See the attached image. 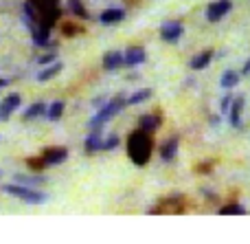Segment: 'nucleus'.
Returning a JSON list of instances; mask_svg holds the SVG:
<instances>
[{
	"instance_id": "nucleus-13",
	"label": "nucleus",
	"mask_w": 250,
	"mask_h": 244,
	"mask_svg": "<svg viewBox=\"0 0 250 244\" xmlns=\"http://www.w3.org/2000/svg\"><path fill=\"white\" fill-rule=\"evenodd\" d=\"M211 57H213L211 51H204V53H200V55H195L193 60H191V68H193V70H200V68H204V66H208Z\"/></svg>"
},
{
	"instance_id": "nucleus-6",
	"label": "nucleus",
	"mask_w": 250,
	"mask_h": 244,
	"mask_svg": "<svg viewBox=\"0 0 250 244\" xmlns=\"http://www.w3.org/2000/svg\"><path fill=\"white\" fill-rule=\"evenodd\" d=\"M18 106H20V95H9L7 99L0 104V121H7Z\"/></svg>"
},
{
	"instance_id": "nucleus-28",
	"label": "nucleus",
	"mask_w": 250,
	"mask_h": 244,
	"mask_svg": "<svg viewBox=\"0 0 250 244\" xmlns=\"http://www.w3.org/2000/svg\"><path fill=\"white\" fill-rule=\"evenodd\" d=\"M229 106H230V99H224V101H222V108H224V110L229 108Z\"/></svg>"
},
{
	"instance_id": "nucleus-3",
	"label": "nucleus",
	"mask_w": 250,
	"mask_h": 244,
	"mask_svg": "<svg viewBox=\"0 0 250 244\" xmlns=\"http://www.w3.org/2000/svg\"><path fill=\"white\" fill-rule=\"evenodd\" d=\"M123 106H125V99H121V97H119V99H112L108 106H105L104 110H101L99 114H97L95 119H92V123H90V126H92V130H99V126H101V123H105V121H108V119H112L114 114H117L119 110L123 108Z\"/></svg>"
},
{
	"instance_id": "nucleus-16",
	"label": "nucleus",
	"mask_w": 250,
	"mask_h": 244,
	"mask_svg": "<svg viewBox=\"0 0 250 244\" xmlns=\"http://www.w3.org/2000/svg\"><path fill=\"white\" fill-rule=\"evenodd\" d=\"M60 70H62V64H60V62H53V64L48 66L46 70H42V73L38 75V79H40V82H48V79L55 77V75L60 73Z\"/></svg>"
},
{
	"instance_id": "nucleus-8",
	"label": "nucleus",
	"mask_w": 250,
	"mask_h": 244,
	"mask_svg": "<svg viewBox=\"0 0 250 244\" xmlns=\"http://www.w3.org/2000/svg\"><path fill=\"white\" fill-rule=\"evenodd\" d=\"M123 18H125L123 9H105V11L99 16V20L104 22V24H117V22H121Z\"/></svg>"
},
{
	"instance_id": "nucleus-5",
	"label": "nucleus",
	"mask_w": 250,
	"mask_h": 244,
	"mask_svg": "<svg viewBox=\"0 0 250 244\" xmlns=\"http://www.w3.org/2000/svg\"><path fill=\"white\" fill-rule=\"evenodd\" d=\"M160 35H163L165 42H176L182 35V24L180 22H165L163 29H160Z\"/></svg>"
},
{
	"instance_id": "nucleus-4",
	"label": "nucleus",
	"mask_w": 250,
	"mask_h": 244,
	"mask_svg": "<svg viewBox=\"0 0 250 244\" xmlns=\"http://www.w3.org/2000/svg\"><path fill=\"white\" fill-rule=\"evenodd\" d=\"M230 11V0H217V2H211L207 9V18L208 22H217Z\"/></svg>"
},
{
	"instance_id": "nucleus-9",
	"label": "nucleus",
	"mask_w": 250,
	"mask_h": 244,
	"mask_svg": "<svg viewBox=\"0 0 250 244\" xmlns=\"http://www.w3.org/2000/svg\"><path fill=\"white\" fill-rule=\"evenodd\" d=\"M66 156H68V152L66 150H48L46 154H44V165H60V163L66 161Z\"/></svg>"
},
{
	"instance_id": "nucleus-17",
	"label": "nucleus",
	"mask_w": 250,
	"mask_h": 244,
	"mask_svg": "<svg viewBox=\"0 0 250 244\" xmlns=\"http://www.w3.org/2000/svg\"><path fill=\"white\" fill-rule=\"evenodd\" d=\"M237 82H239V73H235V70H226L222 75V88H235Z\"/></svg>"
},
{
	"instance_id": "nucleus-20",
	"label": "nucleus",
	"mask_w": 250,
	"mask_h": 244,
	"mask_svg": "<svg viewBox=\"0 0 250 244\" xmlns=\"http://www.w3.org/2000/svg\"><path fill=\"white\" fill-rule=\"evenodd\" d=\"M101 143H104V141L99 139V134H97V130H95V134H90L86 139V150L88 152H95V150H101Z\"/></svg>"
},
{
	"instance_id": "nucleus-22",
	"label": "nucleus",
	"mask_w": 250,
	"mask_h": 244,
	"mask_svg": "<svg viewBox=\"0 0 250 244\" xmlns=\"http://www.w3.org/2000/svg\"><path fill=\"white\" fill-rule=\"evenodd\" d=\"M44 112V104H33L29 110L24 112V119H35V117H40V114Z\"/></svg>"
},
{
	"instance_id": "nucleus-2",
	"label": "nucleus",
	"mask_w": 250,
	"mask_h": 244,
	"mask_svg": "<svg viewBox=\"0 0 250 244\" xmlns=\"http://www.w3.org/2000/svg\"><path fill=\"white\" fill-rule=\"evenodd\" d=\"M2 189L7 194H11V196L20 198V200L31 202V205H42V202H46V194L35 192V189H29V187H20V185H4Z\"/></svg>"
},
{
	"instance_id": "nucleus-11",
	"label": "nucleus",
	"mask_w": 250,
	"mask_h": 244,
	"mask_svg": "<svg viewBox=\"0 0 250 244\" xmlns=\"http://www.w3.org/2000/svg\"><path fill=\"white\" fill-rule=\"evenodd\" d=\"M123 62H125V55H121L119 51H112V53H108V55L104 57V66H105L108 70L119 68V66H121Z\"/></svg>"
},
{
	"instance_id": "nucleus-27",
	"label": "nucleus",
	"mask_w": 250,
	"mask_h": 244,
	"mask_svg": "<svg viewBox=\"0 0 250 244\" xmlns=\"http://www.w3.org/2000/svg\"><path fill=\"white\" fill-rule=\"evenodd\" d=\"M242 73H244V75H248V73H250V60L246 62V64H244V70H242Z\"/></svg>"
},
{
	"instance_id": "nucleus-14",
	"label": "nucleus",
	"mask_w": 250,
	"mask_h": 244,
	"mask_svg": "<svg viewBox=\"0 0 250 244\" xmlns=\"http://www.w3.org/2000/svg\"><path fill=\"white\" fill-rule=\"evenodd\" d=\"M31 33H33V40H35V44H38V46H46L48 44V29H38V26H31Z\"/></svg>"
},
{
	"instance_id": "nucleus-29",
	"label": "nucleus",
	"mask_w": 250,
	"mask_h": 244,
	"mask_svg": "<svg viewBox=\"0 0 250 244\" xmlns=\"http://www.w3.org/2000/svg\"><path fill=\"white\" fill-rule=\"evenodd\" d=\"M4 84H7V82H4V79H0V86H4Z\"/></svg>"
},
{
	"instance_id": "nucleus-23",
	"label": "nucleus",
	"mask_w": 250,
	"mask_h": 244,
	"mask_svg": "<svg viewBox=\"0 0 250 244\" xmlns=\"http://www.w3.org/2000/svg\"><path fill=\"white\" fill-rule=\"evenodd\" d=\"M70 7H73V11L77 13L79 18H88V13L82 9V2H79V0H70Z\"/></svg>"
},
{
	"instance_id": "nucleus-26",
	"label": "nucleus",
	"mask_w": 250,
	"mask_h": 244,
	"mask_svg": "<svg viewBox=\"0 0 250 244\" xmlns=\"http://www.w3.org/2000/svg\"><path fill=\"white\" fill-rule=\"evenodd\" d=\"M40 62H42V64H48V62H55V55H42V57H40Z\"/></svg>"
},
{
	"instance_id": "nucleus-12",
	"label": "nucleus",
	"mask_w": 250,
	"mask_h": 244,
	"mask_svg": "<svg viewBox=\"0 0 250 244\" xmlns=\"http://www.w3.org/2000/svg\"><path fill=\"white\" fill-rule=\"evenodd\" d=\"M176 152H178V139H171V141H167V143L163 145L160 156H163V161H171V158L176 156Z\"/></svg>"
},
{
	"instance_id": "nucleus-24",
	"label": "nucleus",
	"mask_w": 250,
	"mask_h": 244,
	"mask_svg": "<svg viewBox=\"0 0 250 244\" xmlns=\"http://www.w3.org/2000/svg\"><path fill=\"white\" fill-rule=\"evenodd\" d=\"M119 145V136H110L108 141H104L101 143V150H114Z\"/></svg>"
},
{
	"instance_id": "nucleus-10",
	"label": "nucleus",
	"mask_w": 250,
	"mask_h": 244,
	"mask_svg": "<svg viewBox=\"0 0 250 244\" xmlns=\"http://www.w3.org/2000/svg\"><path fill=\"white\" fill-rule=\"evenodd\" d=\"M242 108H244V97H237V99L230 104V121H233L235 128L242 126Z\"/></svg>"
},
{
	"instance_id": "nucleus-15",
	"label": "nucleus",
	"mask_w": 250,
	"mask_h": 244,
	"mask_svg": "<svg viewBox=\"0 0 250 244\" xmlns=\"http://www.w3.org/2000/svg\"><path fill=\"white\" fill-rule=\"evenodd\" d=\"M158 126H160V119L154 117V114H145V117H141V130L154 132Z\"/></svg>"
},
{
	"instance_id": "nucleus-25",
	"label": "nucleus",
	"mask_w": 250,
	"mask_h": 244,
	"mask_svg": "<svg viewBox=\"0 0 250 244\" xmlns=\"http://www.w3.org/2000/svg\"><path fill=\"white\" fill-rule=\"evenodd\" d=\"M18 180L20 183H24V185H40V183H44V178H29V176H18Z\"/></svg>"
},
{
	"instance_id": "nucleus-19",
	"label": "nucleus",
	"mask_w": 250,
	"mask_h": 244,
	"mask_svg": "<svg viewBox=\"0 0 250 244\" xmlns=\"http://www.w3.org/2000/svg\"><path fill=\"white\" fill-rule=\"evenodd\" d=\"M244 214H246V209L242 205H229L220 209V216H244Z\"/></svg>"
},
{
	"instance_id": "nucleus-21",
	"label": "nucleus",
	"mask_w": 250,
	"mask_h": 244,
	"mask_svg": "<svg viewBox=\"0 0 250 244\" xmlns=\"http://www.w3.org/2000/svg\"><path fill=\"white\" fill-rule=\"evenodd\" d=\"M151 97V90L149 88H143V90H138L136 95H132L127 99V104H141V101H145V99H149Z\"/></svg>"
},
{
	"instance_id": "nucleus-18",
	"label": "nucleus",
	"mask_w": 250,
	"mask_h": 244,
	"mask_svg": "<svg viewBox=\"0 0 250 244\" xmlns=\"http://www.w3.org/2000/svg\"><path fill=\"white\" fill-rule=\"evenodd\" d=\"M62 112H64V101H53L51 108L46 110V114H48L51 121H57V119L62 117Z\"/></svg>"
},
{
	"instance_id": "nucleus-7",
	"label": "nucleus",
	"mask_w": 250,
	"mask_h": 244,
	"mask_svg": "<svg viewBox=\"0 0 250 244\" xmlns=\"http://www.w3.org/2000/svg\"><path fill=\"white\" fill-rule=\"evenodd\" d=\"M143 62H145V48L143 46L127 48V53H125V64L136 66V64H143Z\"/></svg>"
},
{
	"instance_id": "nucleus-1",
	"label": "nucleus",
	"mask_w": 250,
	"mask_h": 244,
	"mask_svg": "<svg viewBox=\"0 0 250 244\" xmlns=\"http://www.w3.org/2000/svg\"><path fill=\"white\" fill-rule=\"evenodd\" d=\"M127 154L136 165H145L149 161V154H151V139L147 136L145 130H136L132 132L127 141Z\"/></svg>"
}]
</instances>
